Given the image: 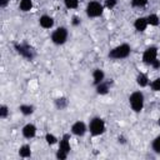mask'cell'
Wrapping results in <instances>:
<instances>
[{
    "instance_id": "cell-1",
    "label": "cell",
    "mask_w": 160,
    "mask_h": 160,
    "mask_svg": "<svg viewBox=\"0 0 160 160\" xmlns=\"http://www.w3.org/2000/svg\"><path fill=\"white\" fill-rule=\"evenodd\" d=\"M131 54V46L126 42H122L120 45H116L115 48H112L108 56L110 59H114V60H122V59H126L129 58V55Z\"/></svg>"
},
{
    "instance_id": "cell-2",
    "label": "cell",
    "mask_w": 160,
    "mask_h": 160,
    "mask_svg": "<svg viewBox=\"0 0 160 160\" xmlns=\"http://www.w3.org/2000/svg\"><path fill=\"white\" fill-rule=\"evenodd\" d=\"M129 104L134 112H141L144 109V104H145V96L142 91L138 90V91L131 92L129 96Z\"/></svg>"
},
{
    "instance_id": "cell-3",
    "label": "cell",
    "mask_w": 160,
    "mask_h": 160,
    "mask_svg": "<svg viewBox=\"0 0 160 160\" xmlns=\"http://www.w3.org/2000/svg\"><path fill=\"white\" fill-rule=\"evenodd\" d=\"M89 131L92 136H100L105 132L106 130V124L104 121V119H101L100 116H94L90 121H89Z\"/></svg>"
},
{
    "instance_id": "cell-4",
    "label": "cell",
    "mask_w": 160,
    "mask_h": 160,
    "mask_svg": "<svg viewBox=\"0 0 160 160\" xmlns=\"http://www.w3.org/2000/svg\"><path fill=\"white\" fill-rule=\"evenodd\" d=\"M104 4L99 2V1H90L88 2L86 8H85V12H86V16L90 18V19H96V18H100L102 14H104Z\"/></svg>"
},
{
    "instance_id": "cell-5",
    "label": "cell",
    "mask_w": 160,
    "mask_h": 160,
    "mask_svg": "<svg viewBox=\"0 0 160 160\" xmlns=\"http://www.w3.org/2000/svg\"><path fill=\"white\" fill-rule=\"evenodd\" d=\"M69 31L65 26H59L51 32V42L55 45H64L68 41Z\"/></svg>"
},
{
    "instance_id": "cell-6",
    "label": "cell",
    "mask_w": 160,
    "mask_h": 160,
    "mask_svg": "<svg viewBox=\"0 0 160 160\" xmlns=\"http://www.w3.org/2000/svg\"><path fill=\"white\" fill-rule=\"evenodd\" d=\"M156 59H158V48L156 46L151 45V46H149V48H146L144 50L142 56H141V60H142V62L145 65H149L150 66Z\"/></svg>"
},
{
    "instance_id": "cell-7",
    "label": "cell",
    "mask_w": 160,
    "mask_h": 160,
    "mask_svg": "<svg viewBox=\"0 0 160 160\" xmlns=\"http://www.w3.org/2000/svg\"><path fill=\"white\" fill-rule=\"evenodd\" d=\"M70 131H71V134H72V135L81 138V136H84V135H85V134L89 131V126H88V125H86L84 121L78 120V121H75V122L71 125Z\"/></svg>"
},
{
    "instance_id": "cell-8",
    "label": "cell",
    "mask_w": 160,
    "mask_h": 160,
    "mask_svg": "<svg viewBox=\"0 0 160 160\" xmlns=\"http://www.w3.org/2000/svg\"><path fill=\"white\" fill-rule=\"evenodd\" d=\"M36 131H38L36 126H35L34 124H31V122L25 124V125L22 126V129H21V134H22V136H24L25 139H29V140L32 139V138H35Z\"/></svg>"
},
{
    "instance_id": "cell-9",
    "label": "cell",
    "mask_w": 160,
    "mask_h": 160,
    "mask_svg": "<svg viewBox=\"0 0 160 160\" xmlns=\"http://www.w3.org/2000/svg\"><path fill=\"white\" fill-rule=\"evenodd\" d=\"M15 48H16L18 52H19L21 56H24V58H26V59H29V60H31V59L34 58V50H32L29 45H26V44H20V45H15Z\"/></svg>"
},
{
    "instance_id": "cell-10",
    "label": "cell",
    "mask_w": 160,
    "mask_h": 160,
    "mask_svg": "<svg viewBox=\"0 0 160 160\" xmlns=\"http://www.w3.org/2000/svg\"><path fill=\"white\" fill-rule=\"evenodd\" d=\"M54 24H55V20H54V18L50 16V15L44 14V15H41V16L39 18V25H40L42 29H45V30L51 29V28L54 26Z\"/></svg>"
},
{
    "instance_id": "cell-11",
    "label": "cell",
    "mask_w": 160,
    "mask_h": 160,
    "mask_svg": "<svg viewBox=\"0 0 160 160\" xmlns=\"http://www.w3.org/2000/svg\"><path fill=\"white\" fill-rule=\"evenodd\" d=\"M149 26L148 24V20H146V16H139L134 20V29L139 32H142L146 30V28Z\"/></svg>"
},
{
    "instance_id": "cell-12",
    "label": "cell",
    "mask_w": 160,
    "mask_h": 160,
    "mask_svg": "<svg viewBox=\"0 0 160 160\" xmlns=\"http://www.w3.org/2000/svg\"><path fill=\"white\" fill-rule=\"evenodd\" d=\"M59 149L65 151V152H70L71 150V145H70V134H64L62 138L59 140Z\"/></svg>"
},
{
    "instance_id": "cell-13",
    "label": "cell",
    "mask_w": 160,
    "mask_h": 160,
    "mask_svg": "<svg viewBox=\"0 0 160 160\" xmlns=\"http://www.w3.org/2000/svg\"><path fill=\"white\" fill-rule=\"evenodd\" d=\"M104 80H105V72H104V70H101V69H95V70L92 71V85L96 86V85H99L100 82H102Z\"/></svg>"
},
{
    "instance_id": "cell-14",
    "label": "cell",
    "mask_w": 160,
    "mask_h": 160,
    "mask_svg": "<svg viewBox=\"0 0 160 160\" xmlns=\"http://www.w3.org/2000/svg\"><path fill=\"white\" fill-rule=\"evenodd\" d=\"M135 81H136L138 86H140V88H146V86L150 84L149 76H148V74H145V72H139V74L136 75Z\"/></svg>"
},
{
    "instance_id": "cell-15",
    "label": "cell",
    "mask_w": 160,
    "mask_h": 160,
    "mask_svg": "<svg viewBox=\"0 0 160 160\" xmlns=\"http://www.w3.org/2000/svg\"><path fill=\"white\" fill-rule=\"evenodd\" d=\"M95 90H96V94L98 95H106L110 91V82L104 80L102 82H100L99 85L95 86Z\"/></svg>"
},
{
    "instance_id": "cell-16",
    "label": "cell",
    "mask_w": 160,
    "mask_h": 160,
    "mask_svg": "<svg viewBox=\"0 0 160 160\" xmlns=\"http://www.w3.org/2000/svg\"><path fill=\"white\" fill-rule=\"evenodd\" d=\"M19 156L20 158H22V159H28V158H30L31 156V148H30V145L29 144H24V145H21L20 148H19Z\"/></svg>"
},
{
    "instance_id": "cell-17",
    "label": "cell",
    "mask_w": 160,
    "mask_h": 160,
    "mask_svg": "<svg viewBox=\"0 0 160 160\" xmlns=\"http://www.w3.org/2000/svg\"><path fill=\"white\" fill-rule=\"evenodd\" d=\"M19 110H20V112H21L22 115L29 116V115H32V114H34L35 108H34V105H31V104H21V105L19 106Z\"/></svg>"
},
{
    "instance_id": "cell-18",
    "label": "cell",
    "mask_w": 160,
    "mask_h": 160,
    "mask_svg": "<svg viewBox=\"0 0 160 160\" xmlns=\"http://www.w3.org/2000/svg\"><path fill=\"white\" fill-rule=\"evenodd\" d=\"M19 9L22 12H28L32 9V0H20L19 2Z\"/></svg>"
},
{
    "instance_id": "cell-19",
    "label": "cell",
    "mask_w": 160,
    "mask_h": 160,
    "mask_svg": "<svg viewBox=\"0 0 160 160\" xmlns=\"http://www.w3.org/2000/svg\"><path fill=\"white\" fill-rule=\"evenodd\" d=\"M69 105V100L65 98V96H60L58 99H55V106L59 109V110H64L66 109Z\"/></svg>"
},
{
    "instance_id": "cell-20",
    "label": "cell",
    "mask_w": 160,
    "mask_h": 160,
    "mask_svg": "<svg viewBox=\"0 0 160 160\" xmlns=\"http://www.w3.org/2000/svg\"><path fill=\"white\" fill-rule=\"evenodd\" d=\"M146 20H148V24L150 26H158L159 22H160V18L156 14H149L146 16Z\"/></svg>"
},
{
    "instance_id": "cell-21",
    "label": "cell",
    "mask_w": 160,
    "mask_h": 160,
    "mask_svg": "<svg viewBox=\"0 0 160 160\" xmlns=\"http://www.w3.org/2000/svg\"><path fill=\"white\" fill-rule=\"evenodd\" d=\"M151 150L155 154H159L160 155V134L158 136H155L154 140L151 141Z\"/></svg>"
},
{
    "instance_id": "cell-22",
    "label": "cell",
    "mask_w": 160,
    "mask_h": 160,
    "mask_svg": "<svg viewBox=\"0 0 160 160\" xmlns=\"http://www.w3.org/2000/svg\"><path fill=\"white\" fill-rule=\"evenodd\" d=\"M45 141H46V144L48 145H55V144H58L59 142V139L54 135V134H51V132H46L45 134Z\"/></svg>"
},
{
    "instance_id": "cell-23",
    "label": "cell",
    "mask_w": 160,
    "mask_h": 160,
    "mask_svg": "<svg viewBox=\"0 0 160 160\" xmlns=\"http://www.w3.org/2000/svg\"><path fill=\"white\" fill-rule=\"evenodd\" d=\"M148 2H149V0H131V6H132V8L141 9V8L146 6Z\"/></svg>"
},
{
    "instance_id": "cell-24",
    "label": "cell",
    "mask_w": 160,
    "mask_h": 160,
    "mask_svg": "<svg viewBox=\"0 0 160 160\" xmlns=\"http://www.w3.org/2000/svg\"><path fill=\"white\" fill-rule=\"evenodd\" d=\"M150 88H151L152 91H155V92H160V78L154 79V80L150 82Z\"/></svg>"
},
{
    "instance_id": "cell-25",
    "label": "cell",
    "mask_w": 160,
    "mask_h": 160,
    "mask_svg": "<svg viewBox=\"0 0 160 160\" xmlns=\"http://www.w3.org/2000/svg\"><path fill=\"white\" fill-rule=\"evenodd\" d=\"M64 4L68 9H76L79 6V0H64Z\"/></svg>"
},
{
    "instance_id": "cell-26",
    "label": "cell",
    "mask_w": 160,
    "mask_h": 160,
    "mask_svg": "<svg viewBox=\"0 0 160 160\" xmlns=\"http://www.w3.org/2000/svg\"><path fill=\"white\" fill-rule=\"evenodd\" d=\"M9 116V108L5 105V104H2L1 106H0V119H6Z\"/></svg>"
},
{
    "instance_id": "cell-27",
    "label": "cell",
    "mask_w": 160,
    "mask_h": 160,
    "mask_svg": "<svg viewBox=\"0 0 160 160\" xmlns=\"http://www.w3.org/2000/svg\"><path fill=\"white\" fill-rule=\"evenodd\" d=\"M68 156H69V154H68V152H65V151H62V150H60V149H58V150H56L55 158H56L58 160H66V159H68Z\"/></svg>"
},
{
    "instance_id": "cell-28",
    "label": "cell",
    "mask_w": 160,
    "mask_h": 160,
    "mask_svg": "<svg viewBox=\"0 0 160 160\" xmlns=\"http://www.w3.org/2000/svg\"><path fill=\"white\" fill-rule=\"evenodd\" d=\"M116 4H118V0H105L104 6H105L106 9H109V10H112V9L116 6Z\"/></svg>"
},
{
    "instance_id": "cell-29",
    "label": "cell",
    "mask_w": 160,
    "mask_h": 160,
    "mask_svg": "<svg viewBox=\"0 0 160 160\" xmlns=\"http://www.w3.org/2000/svg\"><path fill=\"white\" fill-rule=\"evenodd\" d=\"M80 24H81V19H80L79 16H76V15H75V16H72L71 25H72V26H79Z\"/></svg>"
},
{
    "instance_id": "cell-30",
    "label": "cell",
    "mask_w": 160,
    "mask_h": 160,
    "mask_svg": "<svg viewBox=\"0 0 160 160\" xmlns=\"http://www.w3.org/2000/svg\"><path fill=\"white\" fill-rule=\"evenodd\" d=\"M150 66H151L154 70H159V69H160V60H159V59H156V60H155Z\"/></svg>"
},
{
    "instance_id": "cell-31",
    "label": "cell",
    "mask_w": 160,
    "mask_h": 160,
    "mask_svg": "<svg viewBox=\"0 0 160 160\" xmlns=\"http://www.w3.org/2000/svg\"><path fill=\"white\" fill-rule=\"evenodd\" d=\"M9 2H10V0H0V8L5 9L9 5Z\"/></svg>"
},
{
    "instance_id": "cell-32",
    "label": "cell",
    "mask_w": 160,
    "mask_h": 160,
    "mask_svg": "<svg viewBox=\"0 0 160 160\" xmlns=\"http://www.w3.org/2000/svg\"><path fill=\"white\" fill-rule=\"evenodd\" d=\"M118 141H119L120 144H126V139H125L124 136H119V138H118Z\"/></svg>"
},
{
    "instance_id": "cell-33",
    "label": "cell",
    "mask_w": 160,
    "mask_h": 160,
    "mask_svg": "<svg viewBox=\"0 0 160 160\" xmlns=\"http://www.w3.org/2000/svg\"><path fill=\"white\" fill-rule=\"evenodd\" d=\"M158 125L160 126V116H159V119H158Z\"/></svg>"
}]
</instances>
